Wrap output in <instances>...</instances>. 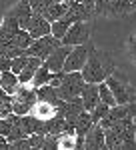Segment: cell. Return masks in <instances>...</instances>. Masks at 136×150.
<instances>
[{
    "label": "cell",
    "instance_id": "21",
    "mask_svg": "<svg viewBox=\"0 0 136 150\" xmlns=\"http://www.w3.org/2000/svg\"><path fill=\"white\" fill-rule=\"evenodd\" d=\"M34 42V38H32V34L26 30V28H20L16 34L12 36V40L8 42V44H12V46H16V48H20V50H26V48L30 46Z\"/></svg>",
    "mask_w": 136,
    "mask_h": 150
},
{
    "label": "cell",
    "instance_id": "33",
    "mask_svg": "<svg viewBox=\"0 0 136 150\" xmlns=\"http://www.w3.org/2000/svg\"><path fill=\"white\" fill-rule=\"evenodd\" d=\"M128 54L136 60V36H130L128 38Z\"/></svg>",
    "mask_w": 136,
    "mask_h": 150
},
{
    "label": "cell",
    "instance_id": "9",
    "mask_svg": "<svg viewBox=\"0 0 136 150\" xmlns=\"http://www.w3.org/2000/svg\"><path fill=\"white\" fill-rule=\"evenodd\" d=\"M70 50H72V46H68V44L58 46L56 50H54V52L44 60V66H48L52 72H62V70H64V62H66Z\"/></svg>",
    "mask_w": 136,
    "mask_h": 150
},
{
    "label": "cell",
    "instance_id": "20",
    "mask_svg": "<svg viewBox=\"0 0 136 150\" xmlns=\"http://www.w3.org/2000/svg\"><path fill=\"white\" fill-rule=\"evenodd\" d=\"M94 124H96V122L92 120V114L88 110H82L80 116H78V120H76V124H74V130H76L78 136H86V132H88Z\"/></svg>",
    "mask_w": 136,
    "mask_h": 150
},
{
    "label": "cell",
    "instance_id": "37",
    "mask_svg": "<svg viewBox=\"0 0 136 150\" xmlns=\"http://www.w3.org/2000/svg\"><path fill=\"white\" fill-rule=\"evenodd\" d=\"M0 48H2V40H0Z\"/></svg>",
    "mask_w": 136,
    "mask_h": 150
},
{
    "label": "cell",
    "instance_id": "22",
    "mask_svg": "<svg viewBox=\"0 0 136 150\" xmlns=\"http://www.w3.org/2000/svg\"><path fill=\"white\" fill-rule=\"evenodd\" d=\"M52 70L48 68V66H44V62H42V66L36 70V74H34V78H32V84L34 88H38V86H44V84H50V78H52Z\"/></svg>",
    "mask_w": 136,
    "mask_h": 150
},
{
    "label": "cell",
    "instance_id": "8",
    "mask_svg": "<svg viewBox=\"0 0 136 150\" xmlns=\"http://www.w3.org/2000/svg\"><path fill=\"white\" fill-rule=\"evenodd\" d=\"M26 30L32 34V38H40V36H46V34H52V22L46 20L40 12H34L32 18L28 20V26Z\"/></svg>",
    "mask_w": 136,
    "mask_h": 150
},
{
    "label": "cell",
    "instance_id": "2",
    "mask_svg": "<svg viewBox=\"0 0 136 150\" xmlns=\"http://www.w3.org/2000/svg\"><path fill=\"white\" fill-rule=\"evenodd\" d=\"M58 46H62V40L56 38L54 34H46V36H40V38H34V42L24 50V54L26 56H38L42 60H46Z\"/></svg>",
    "mask_w": 136,
    "mask_h": 150
},
{
    "label": "cell",
    "instance_id": "4",
    "mask_svg": "<svg viewBox=\"0 0 136 150\" xmlns=\"http://www.w3.org/2000/svg\"><path fill=\"white\" fill-rule=\"evenodd\" d=\"M90 34H92V20H78L70 26L66 36L62 38V44H68V46L86 44V42H90Z\"/></svg>",
    "mask_w": 136,
    "mask_h": 150
},
{
    "label": "cell",
    "instance_id": "25",
    "mask_svg": "<svg viewBox=\"0 0 136 150\" xmlns=\"http://www.w3.org/2000/svg\"><path fill=\"white\" fill-rule=\"evenodd\" d=\"M110 108H112V106H108L106 102H102V100H100V102H98V104H96V106H94V108L90 110L92 120H94V122L98 124V122H100L102 118H104V116L108 114V110H110Z\"/></svg>",
    "mask_w": 136,
    "mask_h": 150
},
{
    "label": "cell",
    "instance_id": "34",
    "mask_svg": "<svg viewBox=\"0 0 136 150\" xmlns=\"http://www.w3.org/2000/svg\"><path fill=\"white\" fill-rule=\"evenodd\" d=\"M76 2H82V4H86L88 8H92L94 10V4H96V0H76Z\"/></svg>",
    "mask_w": 136,
    "mask_h": 150
},
{
    "label": "cell",
    "instance_id": "1",
    "mask_svg": "<svg viewBox=\"0 0 136 150\" xmlns=\"http://www.w3.org/2000/svg\"><path fill=\"white\" fill-rule=\"evenodd\" d=\"M114 70H116V64H114L112 56H110L108 52H104V50H98L96 46H92L90 56H88L84 68L80 70V72H82V76H84L86 82L100 84V82H104L110 74H114Z\"/></svg>",
    "mask_w": 136,
    "mask_h": 150
},
{
    "label": "cell",
    "instance_id": "32",
    "mask_svg": "<svg viewBox=\"0 0 136 150\" xmlns=\"http://www.w3.org/2000/svg\"><path fill=\"white\" fill-rule=\"evenodd\" d=\"M30 2V6H32V10L34 12H42L50 4V0H28Z\"/></svg>",
    "mask_w": 136,
    "mask_h": 150
},
{
    "label": "cell",
    "instance_id": "6",
    "mask_svg": "<svg viewBox=\"0 0 136 150\" xmlns=\"http://www.w3.org/2000/svg\"><path fill=\"white\" fill-rule=\"evenodd\" d=\"M92 42H86V44H78V46H72L70 54H68L66 62H64V72H76V70H82L86 60L90 56L92 50Z\"/></svg>",
    "mask_w": 136,
    "mask_h": 150
},
{
    "label": "cell",
    "instance_id": "28",
    "mask_svg": "<svg viewBox=\"0 0 136 150\" xmlns=\"http://www.w3.org/2000/svg\"><path fill=\"white\" fill-rule=\"evenodd\" d=\"M28 140H30L32 150H44V134H42V132L30 134V136H28Z\"/></svg>",
    "mask_w": 136,
    "mask_h": 150
},
{
    "label": "cell",
    "instance_id": "11",
    "mask_svg": "<svg viewBox=\"0 0 136 150\" xmlns=\"http://www.w3.org/2000/svg\"><path fill=\"white\" fill-rule=\"evenodd\" d=\"M66 18H70L72 22H78V20H92V18H96V14L92 8H88L86 4H82V2H76V0H70V6H68L66 14H64Z\"/></svg>",
    "mask_w": 136,
    "mask_h": 150
},
{
    "label": "cell",
    "instance_id": "27",
    "mask_svg": "<svg viewBox=\"0 0 136 150\" xmlns=\"http://www.w3.org/2000/svg\"><path fill=\"white\" fill-rule=\"evenodd\" d=\"M26 62H28V56L26 54H20V56H16V58H12V72L14 74H20L24 70V66H26Z\"/></svg>",
    "mask_w": 136,
    "mask_h": 150
},
{
    "label": "cell",
    "instance_id": "17",
    "mask_svg": "<svg viewBox=\"0 0 136 150\" xmlns=\"http://www.w3.org/2000/svg\"><path fill=\"white\" fill-rule=\"evenodd\" d=\"M12 100H18V102H30L34 104L38 100V94H36V88L32 84H20L18 90L12 94Z\"/></svg>",
    "mask_w": 136,
    "mask_h": 150
},
{
    "label": "cell",
    "instance_id": "24",
    "mask_svg": "<svg viewBox=\"0 0 136 150\" xmlns=\"http://www.w3.org/2000/svg\"><path fill=\"white\" fill-rule=\"evenodd\" d=\"M98 92H100V100H102V102H106L108 106H116V104H118V102H116V98H114V92L110 90V86L106 84V80L98 84Z\"/></svg>",
    "mask_w": 136,
    "mask_h": 150
},
{
    "label": "cell",
    "instance_id": "12",
    "mask_svg": "<svg viewBox=\"0 0 136 150\" xmlns=\"http://www.w3.org/2000/svg\"><path fill=\"white\" fill-rule=\"evenodd\" d=\"M80 98H82V104H84V110L90 112L96 104L100 102V92H98V84L94 82H86L82 92H80Z\"/></svg>",
    "mask_w": 136,
    "mask_h": 150
},
{
    "label": "cell",
    "instance_id": "13",
    "mask_svg": "<svg viewBox=\"0 0 136 150\" xmlns=\"http://www.w3.org/2000/svg\"><path fill=\"white\" fill-rule=\"evenodd\" d=\"M30 114L40 118V120H48V118L58 114V106H54L52 102H46V100H36L32 110H30Z\"/></svg>",
    "mask_w": 136,
    "mask_h": 150
},
{
    "label": "cell",
    "instance_id": "3",
    "mask_svg": "<svg viewBox=\"0 0 136 150\" xmlns=\"http://www.w3.org/2000/svg\"><path fill=\"white\" fill-rule=\"evenodd\" d=\"M84 84H86V80H84V76H82L80 70H76V72H66L62 84L56 88L58 96H60L62 100H72V98L80 96L82 88H84Z\"/></svg>",
    "mask_w": 136,
    "mask_h": 150
},
{
    "label": "cell",
    "instance_id": "36",
    "mask_svg": "<svg viewBox=\"0 0 136 150\" xmlns=\"http://www.w3.org/2000/svg\"><path fill=\"white\" fill-rule=\"evenodd\" d=\"M50 2H66V0H50Z\"/></svg>",
    "mask_w": 136,
    "mask_h": 150
},
{
    "label": "cell",
    "instance_id": "7",
    "mask_svg": "<svg viewBox=\"0 0 136 150\" xmlns=\"http://www.w3.org/2000/svg\"><path fill=\"white\" fill-rule=\"evenodd\" d=\"M84 148H88V150H104L106 148V130L102 128V124H94L86 132Z\"/></svg>",
    "mask_w": 136,
    "mask_h": 150
},
{
    "label": "cell",
    "instance_id": "5",
    "mask_svg": "<svg viewBox=\"0 0 136 150\" xmlns=\"http://www.w3.org/2000/svg\"><path fill=\"white\" fill-rule=\"evenodd\" d=\"M106 84L110 86V90L114 92V98L118 104H128V102H136V88L132 84H128L124 80H118L114 74H110L106 78Z\"/></svg>",
    "mask_w": 136,
    "mask_h": 150
},
{
    "label": "cell",
    "instance_id": "23",
    "mask_svg": "<svg viewBox=\"0 0 136 150\" xmlns=\"http://www.w3.org/2000/svg\"><path fill=\"white\" fill-rule=\"evenodd\" d=\"M72 24H74V22H72L70 18H66V16L58 18V20H54V22H52V34L62 40V38L66 36V32L70 30V26H72Z\"/></svg>",
    "mask_w": 136,
    "mask_h": 150
},
{
    "label": "cell",
    "instance_id": "15",
    "mask_svg": "<svg viewBox=\"0 0 136 150\" xmlns=\"http://www.w3.org/2000/svg\"><path fill=\"white\" fill-rule=\"evenodd\" d=\"M68 6H70V0H66V2H50V4H48V6H46L44 10L40 12V14L44 16L46 20L54 22V20H58V18H62V16L66 14Z\"/></svg>",
    "mask_w": 136,
    "mask_h": 150
},
{
    "label": "cell",
    "instance_id": "19",
    "mask_svg": "<svg viewBox=\"0 0 136 150\" xmlns=\"http://www.w3.org/2000/svg\"><path fill=\"white\" fill-rule=\"evenodd\" d=\"M0 86L12 96V94L18 90V86H20V78H18V74H14L12 70L2 72V76H0Z\"/></svg>",
    "mask_w": 136,
    "mask_h": 150
},
{
    "label": "cell",
    "instance_id": "38",
    "mask_svg": "<svg viewBox=\"0 0 136 150\" xmlns=\"http://www.w3.org/2000/svg\"><path fill=\"white\" fill-rule=\"evenodd\" d=\"M130 2H134V4H136V0H130Z\"/></svg>",
    "mask_w": 136,
    "mask_h": 150
},
{
    "label": "cell",
    "instance_id": "16",
    "mask_svg": "<svg viewBox=\"0 0 136 150\" xmlns=\"http://www.w3.org/2000/svg\"><path fill=\"white\" fill-rule=\"evenodd\" d=\"M20 126H22L26 136L36 134V132H42V134H44V120H40V118H36V116H32V114H24L22 118H20Z\"/></svg>",
    "mask_w": 136,
    "mask_h": 150
},
{
    "label": "cell",
    "instance_id": "14",
    "mask_svg": "<svg viewBox=\"0 0 136 150\" xmlns=\"http://www.w3.org/2000/svg\"><path fill=\"white\" fill-rule=\"evenodd\" d=\"M134 8H136V4L130 2V0H114V2L108 4L104 16H126V14H130Z\"/></svg>",
    "mask_w": 136,
    "mask_h": 150
},
{
    "label": "cell",
    "instance_id": "35",
    "mask_svg": "<svg viewBox=\"0 0 136 150\" xmlns=\"http://www.w3.org/2000/svg\"><path fill=\"white\" fill-rule=\"evenodd\" d=\"M6 98H12V96H10L8 92H6V90H4L2 86H0V100H6Z\"/></svg>",
    "mask_w": 136,
    "mask_h": 150
},
{
    "label": "cell",
    "instance_id": "29",
    "mask_svg": "<svg viewBox=\"0 0 136 150\" xmlns=\"http://www.w3.org/2000/svg\"><path fill=\"white\" fill-rule=\"evenodd\" d=\"M10 148H14V150H32V146H30L28 136H22V138H18V140H12Z\"/></svg>",
    "mask_w": 136,
    "mask_h": 150
},
{
    "label": "cell",
    "instance_id": "10",
    "mask_svg": "<svg viewBox=\"0 0 136 150\" xmlns=\"http://www.w3.org/2000/svg\"><path fill=\"white\" fill-rule=\"evenodd\" d=\"M6 14L12 16V18H16V20L20 22V28H26V26H28V20L32 18L34 10H32V6H30L28 0H18V2H16Z\"/></svg>",
    "mask_w": 136,
    "mask_h": 150
},
{
    "label": "cell",
    "instance_id": "30",
    "mask_svg": "<svg viewBox=\"0 0 136 150\" xmlns=\"http://www.w3.org/2000/svg\"><path fill=\"white\" fill-rule=\"evenodd\" d=\"M10 112H14V110H12V98L0 100V118H6Z\"/></svg>",
    "mask_w": 136,
    "mask_h": 150
},
{
    "label": "cell",
    "instance_id": "18",
    "mask_svg": "<svg viewBox=\"0 0 136 150\" xmlns=\"http://www.w3.org/2000/svg\"><path fill=\"white\" fill-rule=\"evenodd\" d=\"M36 94H38V100H46V102H52L54 106H60L62 98L58 96L56 86L52 84H44V86H38L36 88Z\"/></svg>",
    "mask_w": 136,
    "mask_h": 150
},
{
    "label": "cell",
    "instance_id": "26",
    "mask_svg": "<svg viewBox=\"0 0 136 150\" xmlns=\"http://www.w3.org/2000/svg\"><path fill=\"white\" fill-rule=\"evenodd\" d=\"M32 106H34V104H30V102H18V100H12V110H14L16 114H20V116L30 114Z\"/></svg>",
    "mask_w": 136,
    "mask_h": 150
},
{
    "label": "cell",
    "instance_id": "31",
    "mask_svg": "<svg viewBox=\"0 0 136 150\" xmlns=\"http://www.w3.org/2000/svg\"><path fill=\"white\" fill-rule=\"evenodd\" d=\"M12 68V58L6 56L2 50H0V72H6V70Z\"/></svg>",
    "mask_w": 136,
    "mask_h": 150
}]
</instances>
